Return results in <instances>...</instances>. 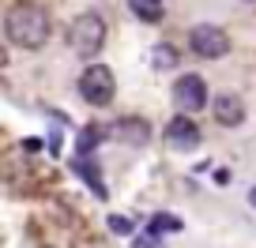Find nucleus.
Masks as SVG:
<instances>
[{
    "label": "nucleus",
    "mask_w": 256,
    "mask_h": 248,
    "mask_svg": "<svg viewBox=\"0 0 256 248\" xmlns=\"http://www.w3.org/2000/svg\"><path fill=\"white\" fill-rule=\"evenodd\" d=\"M4 34L19 49H42L53 34V23H49L46 8H38V4H16L4 15Z\"/></svg>",
    "instance_id": "obj_1"
},
{
    "label": "nucleus",
    "mask_w": 256,
    "mask_h": 248,
    "mask_svg": "<svg viewBox=\"0 0 256 248\" xmlns=\"http://www.w3.org/2000/svg\"><path fill=\"white\" fill-rule=\"evenodd\" d=\"M68 45H72V53L83 56V60H90L94 53H102V45H106V19L98 15V11H83V15L72 23V30H68Z\"/></svg>",
    "instance_id": "obj_2"
},
{
    "label": "nucleus",
    "mask_w": 256,
    "mask_h": 248,
    "mask_svg": "<svg viewBox=\"0 0 256 248\" xmlns=\"http://www.w3.org/2000/svg\"><path fill=\"white\" fill-rule=\"evenodd\" d=\"M113 94H117V79H113V72L106 64H87L80 75V98L87 105H110Z\"/></svg>",
    "instance_id": "obj_3"
},
{
    "label": "nucleus",
    "mask_w": 256,
    "mask_h": 248,
    "mask_svg": "<svg viewBox=\"0 0 256 248\" xmlns=\"http://www.w3.org/2000/svg\"><path fill=\"white\" fill-rule=\"evenodd\" d=\"M188 49L200 60H222L226 53H230V34L222 30V26L215 23H196L188 30Z\"/></svg>",
    "instance_id": "obj_4"
},
{
    "label": "nucleus",
    "mask_w": 256,
    "mask_h": 248,
    "mask_svg": "<svg viewBox=\"0 0 256 248\" xmlns=\"http://www.w3.org/2000/svg\"><path fill=\"white\" fill-rule=\"evenodd\" d=\"M174 105L184 117L200 113L204 105H208V83H204L200 75H181V79L174 83Z\"/></svg>",
    "instance_id": "obj_5"
},
{
    "label": "nucleus",
    "mask_w": 256,
    "mask_h": 248,
    "mask_svg": "<svg viewBox=\"0 0 256 248\" xmlns=\"http://www.w3.org/2000/svg\"><path fill=\"white\" fill-rule=\"evenodd\" d=\"M162 139H166V147H170V151H177V154H188V151H196V147H200V139H204V136H200V128L192 124V117L177 113V117L166 124Z\"/></svg>",
    "instance_id": "obj_6"
},
{
    "label": "nucleus",
    "mask_w": 256,
    "mask_h": 248,
    "mask_svg": "<svg viewBox=\"0 0 256 248\" xmlns=\"http://www.w3.org/2000/svg\"><path fill=\"white\" fill-rule=\"evenodd\" d=\"M211 113H215V120L222 124V128H234V124H241V120H245V105H241L238 94H215Z\"/></svg>",
    "instance_id": "obj_7"
},
{
    "label": "nucleus",
    "mask_w": 256,
    "mask_h": 248,
    "mask_svg": "<svg viewBox=\"0 0 256 248\" xmlns=\"http://www.w3.org/2000/svg\"><path fill=\"white\" fill-rule=\"evenodd\" d=\"M113 132H117V139H124V143H132V147H144L147 139H151V124H147V120H140V117L117 120V124H113Z\"/></svg>",
    "instance_id": "obj_8"
},
{
    "label": "nucleus",
    "mask_w": 256,
    "mask_h": 248,
    "mask_svg": "<svg viewBox=\"0 0 256 248\" xmlns=\"http://www.w3.org/2000/svg\"><path fill=\"white\" fill-rule=\"evenodd\" d=\"M132 15L144 19V23H158L162 19V0H128Z\"/></svg>",
    "instance_id": "obj_9"
},
{
    "label": "nucleus",
    "mask_w": 256,
    "mask_h": 248,
    "mask_svg": "<svg viewBox=\"0 0 256 248\" xmlns=\"http://www.w3.org/2000/svg\"><path fill=\"white\" fill-rule=\"evenodd\" d=\"M151 233L158 237V233H181V218L177 215H166V211H158V215L151 218Z\"/></svg>",
    "instance_id": "obj_10"
},
{
    "label": "nucleus",
    "mask_w": 256,
    "mask_h": 248,
    "mask_svg": "<svg viewBox=\"0 0 256 248\" xmlns=\"http://www.w3.org/2000/svg\"><path fill=\"white\" fill-rule=\"evenodd\" d=\"M151 64L166 72V68H174V64H177V53H174L170 45H154V49H151Z\"/></svg>",
    "instance_id": "obj_11"
},
{
    "label": "nucleus",
    "mask_w": 256,
    "mask_h": 248,
    "mask_svg": "<svg viewBox=\"0 0 256 248\" xmlns=\"http://www.w3.org/2000/svg\"><path fill=\"white\" fill-rule=\"evenodd\" d=\"M76 169H80V173L87 177V181H94V188H98V200H106V196H110V192H106V184L98 181V169H94V166H87V158H76Z\"/></svg>",
    "instance_id": "obj_12"
},
{
    "label": "nucleus",
    "mask_w": 256,
    "mask_h": 248,
    "mask_svg": "<svg viewBox=\"0 0 256 248\" xmlns=\"http://www.w3.org/2000/svg\"><path fill=\"white\" fill-rule=\"evenodd\" d=\"M98 143H102V128H83V136H80V158H87V151H94Z\"/></svg>",
    "instance_id": "obj_13"
},
{
    "label": "nucleus",
    "mask_w": 256,
    "mask_h": 248,
    "mask_svg": "<svg viewBox=\"0 0 256 248\" xmlns=\"http://www.w3.org/2000/svg\"><path fill=\"white\" fill-rule=\"evenodd\" d=\"M110 233H117V237H128V233H132V218L110 215Z\"/></svg>",
    "instance_id": "obj_14"
},
{
    "label": "nucleus",
    "mask_w": 256,
    "mask_h": 248,
    "mask_svg": "<svg viewBox=\"0 0 256 248\" xmlns=\"http://www.w3.org/2000/svg\"><path fill=\"white\" fill-rule=\"evenodd\" d=\"M136 248H166V245H162V241H158V237H154V233H147V237H144V241H140V245H136Z\"/></svg>",
    "instance_id": "obj_15"
},
{
    "label": "nucleus",
    "mask_w": 256,
    "mask_h": 248,
    "mask_svg": "<svg viewBox=\"0 0 256 248\" xmlns=\"http://www.w3.org/2000/svg\"><path fill=\"white\" fill-rule=\"evenodd\" d=\"M248 203H252V207H256V188H252V192H248Z\"/></svg>",
    "instance_id": "obj_16"
}]
</instances>
